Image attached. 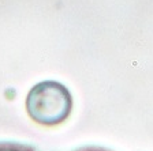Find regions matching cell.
<instances>
[{
	"label": "cell",
	"mask_w": 153,
	"mask_h": 151,
	"mask_svg": "<svg viewBox=\"0 0 153 151\" xmlns=\"http://www.w3.org/2000/svg\"><path fill=\"white\" fill-rule=\"evenodd\" d=\"M26 110L29 117L40 125H59L70 116L73 97L64 85L55 80H44L29 91Z\"/></svg>",
	"instance_id": "1"
},
{
	"label": "cell",
	"mask_w": 153,
	"mask_h": 151,
	"mask_svg": "<svg viewBox=\"0 0 153 151\" xmlns=\"http://www.w3.org/2000/svg\"><path fill=\"white\" fill-rule=\"evenodd\" d=\"M0 151H34V148L21 143H0Z\"/></svg>",
	"instance_id": "2"
},
{
	"label": "cell",
	"mask_w": 153,
	"mask_h": 151,
	"mask_svg": "<svg viewBox=\"0 0 153 151\" xmlns=\"http://www.w3.org/2000/svg\"><path fill=\"white\" fill-rule=\"evenodd\" d=\"M76 151H111L108 148H104V147H96V146H90V147H82L79 150Z\"/></svg>",
	"instance_id": "3"
}]
</instances>
